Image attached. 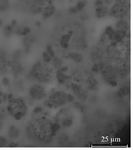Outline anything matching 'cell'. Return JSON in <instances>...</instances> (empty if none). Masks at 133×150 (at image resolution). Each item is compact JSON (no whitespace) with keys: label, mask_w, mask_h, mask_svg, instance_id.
Wrapping results in <instances>:
<instances>
[{"label":"cell","mask_w":133,"mask_h":150,"mask_svg":"<svg viewBox=\"0 0 133 150\" xmlns=\"http://www.w3.org/2000/svg\"><path fill=\"white\" fill-rule=\"evenodd\" d=\"M53 124L45 117H39L31 121L27 127V134L31 139L46 141L54 135Z\"/></svg>","instance_id":"6da1fadb"},{"label":"cell","mask_w":133,"mask_h":150,"mask_svg":"<svg viewBox=\"0 0 133 150\" xmlns=\"http://www.w3.org/2000/svg\"><path fill=\"white\" fill-rule=\"evenodd\" d=\"M30 76L37 81L47 83L53 77V68L44 61H38L32 67Z\"/></svg>","instance_id":"7a4b0ae2"},{"label":"cell","mask_w":133,"mask_h":150,"mask_svg":"<svg viewBox=\"0 0 133 150\" xmlns=\"http://www.w3.org/2000/svg\"><path fill=\"white\" fill-rule=\"evenodd\" d=\"M7 110L15 119L21 120L26 115L28 108L22 99H14L10 102Z\"/></svg>","instance_id":"3957f363"},{"label":"cell","mask_w":133,"mask_h":150,"mask_svg":"<svg viewBox=\"0 0 133 150\" xmlns=\"http://www.w3.org/2000/svg\"><path fill=\"white\" fill-rule=\"evenodd\" d=\"M130 4L128 0L117 1L111 7L109 14L112 17L119 19L125 18L129 13Z\"/></svg>","instance_id":"277c9868"},{"label":"cell","mask_w":133,"mask_h":150,"mask_svg":"<svg viewBox=\"0 0 133 150\" xmlns=\"http://www.w3.org/2000/svg\"><path fill=\"white\" fill-rule=\"evenodd\" d=\"M49 103L55 107L63 106L68 102V94L63 91H55L49 96Z\"/></svg>","instance_id":"5b68a950"},{"label":"cell","mask_w":133,"mask_h":150,"mask_svg":"<svg viewBox=\"0 0 133 150\" xmlns=\"http://www.w3.org/2000/svg\"><path fill=\"white\" fill-rule=\"evenodd\" d=\"M70 41H71V47H74L76 50H85L88 46L86 37L85 35L82 34V33H77L74 36H71V39Z\"/></svg>","instance_id":"8992f818"},{"label":"cell","mask_w":133,"mask_h":150,"mask_svg":"<svg viewBox=\"0 0 133 150\" xmlns=\"http://www.w3.org/2000/svg\"><path fill=\"white\" fill-rule=\"evenodd\" d=\"M30 96L36 100H42L46 96L47 92L45 88L40 84H34L30 88Z\"/></svg>","instance_id":"52a82bcc"},{"label":"cell","mask_w":133,"mask_h":150,"mask_svg":"<svg viewBox=\"0 0 133 150\" xmlns=\"http://www.w3.org/2000/svg\"><path fill=\"white\" fill-rule=\"evenodd\" d=\"M104 53L103 49L100 47H94L91 50V52H90V57H91V59L93 62H95V63H99V62H102V59H103Z\"/></svg>","instance_id":"ba28073f"},{"label":"cell","mask_w":133,"mask_h":150,"mask_svg":"<svg viewBox=\"0 0 133 150\" xmlns=\"http://www.w3.org/2000/svg\"><path fill=\"white\" fill-rule=\"evenodd\" d=\"M9 66L7 61V53L2 49H0V75H2L7 72Z\"/></svg>","instance_id":"9c48e42d"},{"label":"cell","mask_w":133,"mask_h":150,"mask_svg":"<svg viewBox=\"0 0 133 150\" xmlns=\"http://www.w3.org/2000/svg\"><path fill=\"white\" fill-rule=\"evenodd\" d=\"M72 91L78 96V98H80L83 100L86 99L87 96V94L85 91V90L77 84H72Z\"/></svg>","instance_id":"30bf717a"},{"label":"cell","mask_w":133,"mask_h":150,"mask_svg":"<svg viewBox=\"0 0 133 150\" xmlns=\"http://www.w3.org/2000/svg\"><path fill=\"white\" fill-rule=\"evenodd\" d=\"M10 68L13 74L15 76H18L23 71V67L20 62L17 60H13V62L10 64Z\"/></svg>","instance_id":"8fae6325"},{"label":"cell","mask_w":133,"mask_h":150,"mask_svg":"<svg viewBox=\"0 0 133 150\" xmlns=\"http://www.w3.org/2000/svg\"><path fill=\"white\" fill-rule=\"evenodd\" d=\"M55 11V8L54 6L52 4H48L47 5H45L42 9V15L44 18H50V16L53 15Z\"/></svg>","instance_id":"7c38bea8"},{"label":"cell","mask_w":133,"mask_h":150,"mask_svg":"<svg viewBox=\"0 0 133 150\" xmlns=\"http://www.w3.org/2000/svg\"><path fill=\"white\" fill-rule=\"evenodd\" d=\"M108 10L107 7L101 5L98 6L95 8V15L97 18H103L108 15Z\"/></svg>","instance_id":"4fadbf2b"},{"label":"cell","mask_w":133,"mask_h":150,"mask_svg":"<svg viewBox=\"0 0 133 150\" xmlns=\"http://www.w3.org/2000/svg\"><path fill=\"white\" fill-rule=\"evenodd\" d=\"M129 29V23L124 20L120 19L116 25V30H124V31H127Z\"/></svg>","instance_id":"5bb4252c"},{"label":"cell","mask_w":133,"mask_h":150,"mask_svg":"<svg viewBox=\"0 0 133 150\" xmlns=\"http://www.w3.org/2000/svg\"><path fill=\"white\" fill-rule=\"evenodd\" d=\"M71 33H67V34L63 35V36L61 37L60 39V45L61 47H63V48H67L68 47V44L70 40L71 39Z\"/></svg>","instance_id":"9a60e30c"},{"label":"cell","mask_w":133,"mask_h":150,"mask_svg":"<svg viewBox=\"0 0 133 150\" xmlns=\"http://www.w3.org/2000/svg\"><path fill=\"white\" fill-rule=\"evenodd\" d=\"M68 57H70V59H71L77 63H80L83 60V56L79 52H70Z\"/></svg>","instance_id":"2e32d148"},{"label":"cell","mask_w":133,"mask_h":150,"mask_svg":"<svg viewBox=\"0 0 133 150\" xmlns=\"http://www.w3.org/2000/svg\"><path fill=\"white\" fill-rule=\"evenodd\" d=\"M19 134H20L19 130L14 126H12L8 131V135L10 139H16V138L19 136Z\"/></svg>","instance_id":"e0dca14e"},{"label":"cell","mask_w":133,"mask_h":150,"mask_svg":"<svg viewBox=\"0 0 133 150\" xmlns=\"http://www.w3.org/2000/svg\"><path fill=\"white\" fill-rule=\"evenodd\" d=\"M56 79L60 83H64L65 81L66 76L64 74V72H63L60 69H59V70H57V72H56Z\"/></svg>","instance_id":"ac0fdd59"},{"label":"cell","mask_w":133,"mask_h":150,"mask_svg":"<svg viewBox=\"0 0 133 150\" xmlns=\"http://www.w3.org/2000/svg\"><path fill=\"white\" fill-rule=\"evenodd\" d=\"M129 93V86H123L119 89V91H117V95L119 97H124L127 95H128Z\"/></svg>","instance_id":"d6986e66"},{"label":"cell","mask_w":133,"mask_h":150,"mask_svg":"<svg viewBox=\"0 0 133 150\" xmlns=\"http://www.w3.org/2000/svg\"><path fill=\"white\" fill-rule=\"evenodd\" d=\"M10 3L8 0H0V13L4 12L9 8Z\"/></svg>","instance_id":"ffe728a7"},{"label":"cell","mask_w":133,"mask_h":150,"mask_svg":"<svg viewBox=\"0 0 133 150\" xmlns=\"http://www.w3.org/2000/svg\"><path fill=\"white\" fill-rule=\"evenodd\" d=\"M85 5H86V1L85 0H80V1H79L76 3V6H75V8L76 9L77 12L80 11V10H82L85 7Z\"/></svg>","instance_id":"44dd1931"},{"label":"cell","mask_w":133,"mask_h":150,"mask_svg":"<svg viewBox=\"0 0 133 150\" xmlns=\"http://www.w3.org/2000/svg\"><path fill=\"white\" fill-rule=\"evenodd\" d=\"M53 58V57L50 54H48L47 52H43V54H42V60L44 62H46V63H49V62H51Z\"/></svg>","instance_id":"7402d4cb"},{"label":"cell","mask_w":133,"mask_h":150,"mask_svg":"<svg viewBox=\"0 0 133 150\" xmlns=\"http://www.w3.org/2000/svg\"><path fill=\"white\" fill-rule=\"evenodd\" d=\"M52 61H53V65H54L55 67H60V66L61 60L59 59V58L56 57L55 56L53 58V59H52Z\"/></svg>","instance_id":"603a6c76"},{"label":"cell","mask_w":133,"mask_h":150,"mask_svg":"<svg viewBox=\"0 0 133 150\" xmlns=\"http://www.w3.org/2000/svg\"><path fill=\"white\" fill-rule=\"evenodd\" d=\"M8 144V141L6 138L0 137V147L1 146H5Z\"/></svg>","instance_id":"cb8c5ba5"},{"label":"cell","mask_w":133,"mask_h":150,"mask_svg":"<svg viewBox=\"0 0 133 150\" xmlns=\"http://www.w3.org/2000/svg\"><path fill=\"white\" fill-rule=\"evenodd\" d=\"M63 126L65 127L71 126V125H72V119L70 118V117L69 118L65 119V120L63 122Z\"/></svg>","instance_id":"d4e9b609"},{"label":"cell","mask_w":133,"mask_h":150,"mask_svg":"<svg viewBox=\"0 0 133 150\" xmlns=\"http://www.w3.org/2000/svg\"><path fill=\"white\" fill-rule=\"evenodd\" d=\"M46 52H47L48 53V54H50V55H51V56L53 57H54L55 56V54L54 50H53V47H52L51 46H47V51H46Z\"/></svg>","instance_id":"484cf974"},{"label":"cell","mask_w":133,"mask_h":150,"mask_svg":"<svg viewBox=\"0 0 133 150\" xmlns=\"http://www.w3.org/2000/svg\"><path fill=\"white\" fill-rule=\"evenodd\" d=\"M95 5L97 6V7H98V6L103 5V1H102V0H97V1H96L95 2Z\"/></svg>","instance_id":"4316f807"},{"label":"cell","mask_w":133,"mask_h":150,"mask_svg":"<svg viewBox=\"0 0 133 150\" xmlns=\"http://www.w3.org/2000/svg\"><path fill=\"white\" fill-rule=\"evenodd\" d=\"M2 82L4 84H8L9 83V80L7 79V78H4L2 80Z\"/></svg>","instance_id":"83f0119b"},{"label":"cell","mask_w":133,"mask_h":150,"mask_svg":"<svg viewBox=\"0 0 133 150\" xmlns=\"http://www.w3.org/2000/svg\"><path fill=\"white\" fill-rule=\"evenodd\" d=\"M116 1H122V0H115Z\"/></svg>","instance_id":"f1b7e54d"}]
</instances>
